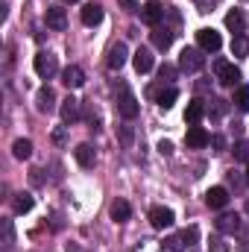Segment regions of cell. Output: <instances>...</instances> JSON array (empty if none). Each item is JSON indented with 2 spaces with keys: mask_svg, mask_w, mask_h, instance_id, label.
Returning a JSON list of instances; mask_svg holds the SVG:
<instances>
[{
  "mask_svg": "<svg viewBox=\"0 0 249 252\" xmlns=\"http://www.w3.org/2000/svg\"><path fill=\"white\" fill-rule=\"evenodd\" d=\"M121 141L124 144H132V129L129 126H121Z\"/></svg>",
  "mask_w": 249,
  "mask_h": 252,
  "instance_id": "836d02e7",
  "label": "cell"
},
{
  "mask_svg": "<svg viewBox=\"0 0 249 252\" xmlns=\"http://www.w3.org/2000/svg\"><path fill=\"white\" fill-rule=\"evenodd\" d=\"M232 56H249V38L247 35H235L232 38Z\"/></svg>",
  "mask_w": 249,
  "mask_h": 252,
  "instance_id": "4316f807",
  "label": "cell"
},
{
  "mask_svg": "<svg viewBox=\"0 0 249 252\" xmlns=\"http://www.w3.org/2000/svg\"><path fill=\"white\" fill-rule=\"evenodd\" d=\"M62 82L67 85V88H82V85H85V73H82V67H76V64L64 67L62 70Z\"/></svg>",
  "mask_w": 249,
  "mask_h": 252,
  "instance_id": "5bb4252c",
  "label": "cell"
},
{
  "mask_svg": "<svg viewBox=\"0 0 249 252\" xmlns=\"http://www.w3.org/2000/svg\"><path fill=\"white\" fill-rule=\"evenodd\" d=\"M185 241H182V235H173V238H170V241H167V250L170 252H185Z\"/></svg>",
  "mask_w": 249,
  "mask_h": 252,
  "instance_id": "f1b7e54d",
  "label": "cell"
},
{
  "mask_svg": "<svg viewBox=\"0 0 249 252\" xmlns=\"http://www.w3.org/2000/svg\"><path fill=\"white\" fill-rule=\"evenodd\" d=\"M103 21V6L100 3H88L85 9H82V24L85 27H97Z\"/></svg>",
  "mask_w": 249,
  "mask_h": 252,
  "instance_id": "d6986e66",
  "label": "cell"
},
{
  "mask_svg": "<svg viewBox=\"0 0 249 252\" xmlns=\"http://www.w3.org/2000/svg\"><path fill=\"white\" fill-rule=\"evenodd\" d=\"M226 27H229L235 35H244V27H247V18H244V12H241V9H232V12L226 15Z\"/></svg>",
  "mask_w": 249,
  "mask_h": 252,
  "instance_id": "ffe728a7",
  "label": "cell"
},
{
  "mask_svg": "<svg viewBox=\"0 0 249 252\" xmlns=\"http://www.w3.org/2000/svg\"><path fill=\"white\" fill-rule=\"evenodd\" d=\"M193 3H196V9H199V12H211L220 0H193Z\"/></svg>",
  "mask_w": 249,
  "mask_h": 252,
  "instance_id": "1f68e13d",
  "label": "cell"
},
{
  "mask_svg": "<svg viewBox=\"0 0 249 252\" xmlns=\"http://www.w3.org/2000/svg\"><path fill=\"white\" fill-rule=\"evenodd\" d=\"M129 214H132V205H129L126 199H115V202H112V220L124 223V220H129Z\"/></svg>",
  "mask_w": 249,
  "mask_h": 252,
  "instance_id": "7402d4cb",
  "label": "cell"
},
{
  "mask_svg": "<svg viewBox=\"0 0 249 252\" xmlns=\"http://www.w3.org/2000/svg\"><path fill=\"white\" fill-rule=\"evenodd\" d=\"M62 121L64 124H73V121H79V100L76 97H64L62 100Z\"/></svg>",
  "mask_w": 249,
  "mask_h": 252,
  "instance_id": "e0dca14e",
  "label": "cell"
},
{
  "mask_svg": "<svg viewBox=\"0 0 249 252\" xmlns=\"http://www.w3.org/2000/svg\"><path fill=\"white\" fill-rule=\"evenodd\" d=\"M32 205H35V199H32L30 193H18V196H15V211H18V214L32 211Z\"/></svg>",
  "mask_w": 249,
  "mask_h": 252,
  "instance_id": "484cf974",
  "label": "cell"
},
{
  "mask_svg": "<svg viewBox=\"0 0 249 252\" xmlns=\"http://www.w3.org/2000/svg\"><path fill=\"white\" fill-rule=\"evenodd\" d=\"M153 44H156L158 50H167V47L173 44V32H170L167 27H153Z\"/></svg>",
  "mask_w": 249,
  "mask_h": 252,
  "instance_id": "44dd1931",
  "label": "cell"
},
{
  "mask_svg": "<svg viewBox=\"0 0 249 252\" xmlns=\"http://www.w3.org/2000/svg\"><path fill=\"white\" fill-rule=\"evenodd\" d=\"M126 56H129V50H126V44H124V41L112 44V47H109V59H106L109 70H121V67L126 64Z\"/></svg>",
  "mask_w": 249,
  "mask_h": 252,
  "instance_id": "30bf717a",
  "label": "cell"
},
{
  "mask_svg": "<svg viewBox=\"0 0 249 252\" xmlns=\"http://www.w3.org/2000/svg\"><path fill=\"white\" fill-rule=\"evenodd\" d=\"M205 205H208V208H226V205H229V190L223 188V185L208 188L205 190Z\"/></svg>",
  "mask_w": 249,
  "mask_h": 252,
  "instance_id": "8fae6325",
  "label": "cell"
},
{
  "mask_svg": "<svg viewBox=\"0 0 249 252\" xmlns=\"http://www.w3.org/2000/svg\"><path fill=\"white\" fill-rule=\"evenodd\" d=\"M232 103H235V109H238V112H249V88H247V85H238V88H235Z\"/></svg>",
  "mask_w": 249,
  "mask_h": 252,
  "instance_id": "cb8c5ba5",
  "label": "cell"
},
{
  "mask_svg": "<svg viewBox=\"0 0 249 252\" xmlns=\"http://www.w3.org/2000/svg\"><path fill=\"white\" fill-rule=\"evenodd\" d=\"M185 144L190 147V150H202L205 144H211V135L202 129V126H187L185 132Z\"/></svg>",
  "mask_w": 249,
  "mask_h": 252,
  "instance_id": "52a82bcc",
  "label": "cell"
},
{
  "mask_svg": "<svg viewBox=\"0 0 249 252\" xmlns=\"http://www.w3.org/2000/svg\"><path fill=\"white\" fill-rule=\"evenodd\" d=\"M217 232H223V235H232V232H238L241 229V217L238 214H232V211H226V214H220L217 217Z\"/></svg>",
  "mask_w": 249,
  "mask_h": 252,
  "instance_id": "7c38bea8",
  "label": "cell"
},
{
  "mask_svg": "<svg viewBox=\"0 0 249 252\" xmlns=\"http://www.w3.org/2000/svg\"><path fill=\"white\" fill-rule=\"evenodd\" d=\"M196 44H199V50H205V53H217L220 47H223V38H220V32L217 30H199L196 32Z\"/></svg>",
  "mask_w": 249,
  "mask_h": 252,
  "instance_id": "5b68a950",
  "label": "cell"
},
{
  "mask_svg": "<svg viewBox=\"0 0 249 252\" xmlns=\"http://www.w3.org/2000/svg\"><path fill=\"white\" fill-rule=\"evenodd\" d=\"M235 158L249 161V144H247V141H238V144H235Z\"/></svg>",
  "mask_w": 249,
  "mask_h": 252,
  "instance_id": "f546056e",
  "label": "cell"
},
{
  "mask_svg": "<svg viewBox=\"0 0 249 252\" xmlns=\"http://www.w3.org/2000/svg\"><path fill=\"white\" fill-rule=\"evenodd\" d=\"M176 97H179V91H176V88H161V91L156 94V103H158L161 109H170V106L176 103Z\"/></svg>",
  "mask_w": 249,
  "mask_h": 252,
  "instance_id": "d4e9b609",
  "label": "cell"
},
{
  "mask_svg": "<svg viewBox=\"0 0 249 252\" xmlns=\"http://www.w3.org/2000/svg\"><path fill=\"white\" fill-rule=\"evenodd\" d=\"M150 223H153V229H170L173 226V211L164 208V205H156L150 211Z\"/></svg>",
  "mask_w": 249,
  "mask_h": 252,
  "instance_id": "9c48e42d",
  "label": "cell"
},
{
  "mask_svg": "<svg viewBox=\"0 0 249 252\" xmlns=\"http://www.w3.org/2000/svg\"><path fill=\"white\" fill-rule=\"evenodd\" d=\"M211 244H214V252H226V247H223V241H220V238H214Z\"/></svg>",
  "mask_w": 249,
  "mask_h": 252,
  "instance_id": "d590c367",
  "label": "cell"
},
{
  "mask_svg": "<svg viewBox=\"0 0 249 252\" xmlns=\"http://www.w3.org/2000/svg\"><path fill=\"white\" fill-rule=\"evenodd\" d=\"M12 156H15V158H21V161H24V158H30V156H32V141L18 138V141L12 144Z\"/></svg>",
  "mask_w": 249,
  "mask_h": 252,
  "instance_id": "603a6c76",
  "label": "cell"
},
{
  "mask_svg": "<svg viewBox=\"0 0 249 252\" xmlns=\"http://www.w3.org/2000/svg\"><path fill=\"white\" fill-rule=\"evenodd\" d=\"M44 21H47V27H50V30L62 32L64 27H67V12H64L62 6H47V12H44Z\"/></svg>",
  "mask_w": 249,
  "mask_h": 252,
  "instance_id": "ba28073f",
  "label": "cell"
},
{
  "mask_svg": "<svg viewBox=\"0 0 249 252\" xmlns=\"http://www.w3.org/2000/svg\"><path fill=\"white\" fill-rule=\"evenodd\" d=\"M158 76H161V79H173V76H176V67H173V64H161V67H158Z\"/></svg>",
  "mask_w": 249,
  "mask_h": 252,
  "instance_id": "4dcf8cb0",
  "label": "cell"
},
{
  "mask_svg": "<svg viewBox=\"0 0 249 252\" xmlns=\"http://www.w3.org/2000/svg\"><path fill=\"white\" fill-rule=\"evenodd\" d=\"M132 64H135L138 73H150V70H153V53H150L147 47H138V50L132 53Z\"/></svg>",
  "mask_w": 249,
  "mask_h": 252,
  "instance_id": "4fadbf2b",
  "label": "cell"
},
{
  "mask_svg": "<svg viewBox=\"0 0 249 252\" xmlns=\"http://www.w3.org/2000/svg\"><path fill=\"white\" fill-rule=\"evenodd\" d=\"M73 156H76L79 167H94V161H97V153H94L91 144H79V147L73 150Z\"/></svg>",
  "mask_w": 249,
  "mask_h": 252,
  "instance_id": "2e32d148",
  "label": "cell"
},
{
  "mask_svg": "<svg viewBox=\"0 0 249 252\" xmlns=\"http://www.w3.org/2000/svg\"><path fill=\"white\" fill-rule=\"evenodd\" d=\"M35 73L41 76V79H50L56 70H59V62H56V56L53 53H47V50H41V53H35Z\"/></svg>",
  "mask_w": 249,
  "mask_h": 252,
  "instance_id": "277c9868",
  "label": "cell"
},
{
  "mask_svg": "<svg viewBox=\"0 0 249 252\" xmlns=\"http://www.w3.org/2000/svg\"><path fill=\"white\" fill-rule=\"evenodd\" d=\"M158 153H161V156H170V153H173V144H170V141H158Z\"/></svg>",
  "mask_w": 249,
  "mask_h": 252,
  "instance_id": "d6a6232c",
  "label": "cell"
},
{
  "mask_svg": "<svg viewBox=\"0 0 249 252\" xmlns=\"http://www.w3.org/2000/svg\"><path fill=\"white\" fill-rule=\"evenodd\" d=\"M247 182H249V161H247Z\"/></svg>",
  "mask_w": 249,
  "mask_h": 252,
  "instance_id": "f35d334b",
  "label": "cell"
},
{
  "mask_svg": "<svg viewBox=\"0 0 249 252\" xmlns=\"http://www.w3.org/2000/svg\"><path fill=\"white\" fill-rule=\"evenodd\" d=\"M118 112L124 115L126 121H135L138 118V100H135V94L126 85H121V94H118Z\"/></svg>",
  "mask_w": 249,
  "mask_h": 252,
  "instance_id": "3957f363",
  "label": "cell"
},
{
  "mask_svg": "<svg viewBox=\"0 0 249 252\" xmlns=\"http://www.w3.org/2000/svg\"><path fill=\"white\" fill-rule=\"evenodd\" d=\"M118 3L124 6L126 12H135V9H138V0H118Z\"/></svg>",
  "mask_w": 249,
  "mask_h": 252,
  "instance_id": "e575fe53",
  "label": "cell"
},
{
  "mask_svg": "<svg viewBox=\"0 0 249 252\" xmlns=\"http://www.w3.org/2000/svg\"><path fill=\"white\" fill-rule=\"evenodd\" d=\"M67 252H79V247H76V244H70V247H67Z\"/></svg>",
  "mask_w": 249,
  "mask_h": 252,
  "instance_id": "74e56055",
  "label": "cell"
},
{
  "mask_svg": "<svg viewBox=\"0 0 249 252\" xmlns=\"http://www.w3.org/2000/svg\"><path fill=\"white\" fill-rule=\"evenodd\" d=\"M202 118H205V103H202V100H190L187 109H185V124L196 126Z\"/></svg>",
  "mask_w": 249,
  "mask_h": 252,
  "instance_id": "ac0fdd59",
  "label": "cell"
},
{
  "mask_svg": "<svg viewBox=\"0 0 249 252\" xmlns=\"http://www.w3.org/2000/svg\"><path fill=\"white\" fill-rule=\"evenodd\" d=\"M205 50H199V47H185L182 53H179V70H185V73H199L202 67H205V56H202Z\"/></svg>",
  "mask_w": 249,
  "mask_h": 252,
  "instance_id": "6da1fadb",
  "label": "cell"
},
{
  "mask_svg": "<svg viewBox=\"0 0 249 252\" xmlns=\"http://www.w3.org/2000/svg\"><path fill=\"white\" fill-rule=\"evenodd\" d=\"M211 144H214V147H217V153H220V150H223V138H220V135H214V138H211Z\"/></svg>",
  "mask_w": 249,
  "mask_h": 252,
  "instance_id": "8d00e7d4",
  "label": "cell"
},
{
  "mask_svg": "<svg viewBox=\"0 0 249 252\" xmlns=\"http://www.w3.org/2000/svg\"><path fill=\"white\" fill-rule=\"evenodd\" d=\"M161 18H164V6H161L158 0H150V3H144V6H141V21H144V24L158 27V24H161Z\"/></svg>",
  "mask_w": 249,
  "mask_h": 252,
  "instance_id": "8992f818",
  "label": "cell"
},
{
  "mask_svg": "<svg viewBox=\"0 0 249 252\" xmlns=\"http://www.w3.org/2000/svg\"><path fill=\"white\" fill-rule=\"evenodd\" d=\"M35 106H38V112H53V106H56V94H53L50 85L38 88V94H35Z\"/></svg>",
  "mask_w": 249,
  "mask_h": 252,
  "instance_id": "9a60e30c",
  "label": "cell"
},
{
  "mask_svg": "<svg viewBox=\"0 0 249 252\" xmlns=\"http://www.w3.org/2000/svg\"><path fill=\"white\" fill-rule=\"evenodd\" d=\"M62 3H79V0H62Z\"/></svg>",
  "mask_w": 249,
  "mask_h": 252,
  "instance_id": "ab89813d",
  "label": "cell"
},
{
  "mask_svg": "<svg viewBox=\"0 0 249 252\" xmlns=\"http://www.w3.org/2000/svg\"><path fill=\"white\" fill-rule=\"evenodd\" d=\"M214 73H217V82L220 85H229V88H235L238 82H241V70L235 67V62H214Z\"/></svg>",
  "mask_w": 249,
  "mask_h": 252,
  "instance_id": "7a4b0ae2",
  "label": "cell"
},
{
  "mask_svg": "<svg viewBox=\"0 0 249 252\" xmlns=\"http://www.w3.org/2000/svg\"><path fill=\"white\" fill-rule=\"evenodd\" d=\"M196 238H199V229H196V226H187L185 232H182V241H185L187 247H193V244H196Z\"/></svg>",
  "mask_w": 249,
  "mask_h": 252,
  "instance_id": "83f0119b",
  "label": "cell"
},
{
  "mask_svg": "<svg viewBox=\"0 0 249 252\" xmlns=\"http://www.w3.org/2000/svg\"><path fill=\"white\" fill-rule=\"evenodd\" d=\"M247 211H249V202H247Z\"/></svg>",
  "mask_w": 249,
  "mask_h": 252,
  "instance_id": "60d3db41",
  "label": "cell"
}]
</instances>
